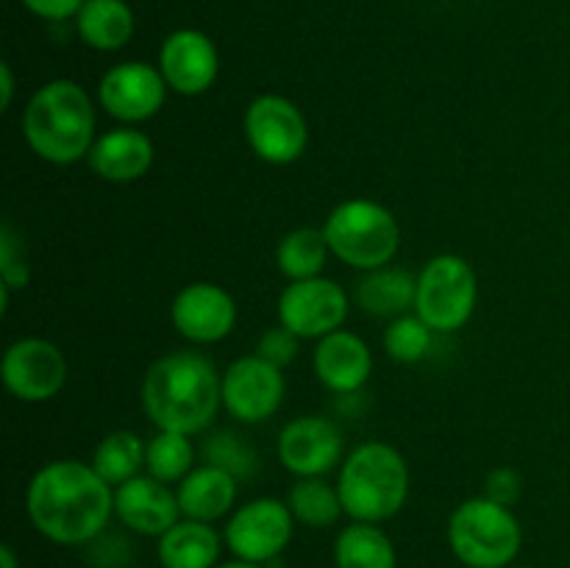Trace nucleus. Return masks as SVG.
<instances>
[{
  "label": "nucleus",
  "instance_id": "f257e3e1",
  "mask_svg": "<svg viewBox=\"0 0 570 568\" xmlns=\"http://www.w3.org/2000/svg\"><path fill=\"white\" fill-rule=\"evenodd\" d=\"M26 507L39 535L59 546H83L109 527L115 493L87 462L53 460L28 482Z\"/></svg>",
  "mask_w": 570,
  "mask_h": 568
},
{
  "label": "nucleus",
  "instance_id": "f03ea898",
  "mask_svg": "<svg viewBox=\"0 0 570 568\" xmlns=\"http://www.w3.org/2000/svg\"><path fill=\"white\" fill-rule=\"evenodd\" d=\"M223 404V376L209 356L173 351L148 368L142 382L145 415L165 432L198 434Z\"/></svg>",
  "mask_w": 570,
  "mask_h": 568
},
{
  "label": "nucleus",
  "instance_id": "7ed1b4c3",
  "mask_svg": "<svg viewBox=\"0 0 570 568\" xmlns=\"http://www.w3.org/2000/svg\"><path fill=\"white\" fill-rule=\"evenodd\" d=\"M22 134L39 159L72 165L95 145V109L87 89L70 78H56L31 95L22 115Z\"/></svg>",
  "mask_w": 570,
  "mask_h": 568
},
{
  "label": "nucleus",
  "instance_id": "20e7f679",
  "mask_svg": "<svg viewBox=\"0 0 570 568\" xmlns=\"http://www.w3.org/2000/svg\"><path fill=\"white\" fill-rule=\"evenodd\" d=\"M340 499L345 516L354 521L382 523L399 516L410 496V468L401 451L393 445L371 443L356 445L340 468Z\"/></svg>",
  "mask_w": 570,
  "mask_h": 568
},
{
  "label": "nucleus",
  "instance_id": "39448f33",
  "mask_svg": "<svg viewBox=\"0 0 570 568\" xmlns=\"http://www.w3.org/2000/svg\"><path fill=\"white\" fill-rule=\"evenodd\" d=\"M449 543L468 568H510L523 543V532L510 507L479 496L451 512Z\"/></svg>",
  "mask_w": 570,
  "mask_h": 568
},
{
  "label": "nucleus",
  "instance_id": "423d86ee",
  "mask_svg": "<svg viewBox=\"0 0 570 568\" xmlns=\"http://www.w3.org/2000/svg\"><path fill=\"white\" fill-rule=\"evenodd\" d=\"M323 234H326L332 254L356 271L384 267L399 254L401 245V228L393 212L365 198L334 206L332 215L326 217Z\"/></svg>",
  "mask_w": 570,
  "mask_h": 568
},
{
  "label": "nucleus",
  "instance_id": "0eeeda50",
  "mask_svg": "<svg viewBox=\"0 0 570 568\" xmlns=\"http://www.w3.org/2000/svg\"><path fill=\"white\" fill-rule=\"evenodd\" d=\"M476 273L462 256L440 254L426 262L417 276L415 315L432 332H456L471 321L476 310Z\"/></svg>",
  "mask_w": 570,
  "mask_h": 568
},
{
  "label": "nucleus",
  "instance_id": "6e6552de",
  "mask_svg": "<svg viewBox=\"0 0 570 568\" xmlns=\"http://www.w3.org/2000/svg\"><path fill=\"white\" fill-rule=\"evenodd\" d=\"M245 139L267 165H289L301 159L309 143V128L293 100L282 95H259L245 109Z\"/></svg>",
  "mask_w": 570,
  "mask_h": 568
},
{
  "label": "nucleus",
  "instance_id": "1a4fd4ad",
  "mask_svg": "<svg viewBox=\"0 0 570 568\" xmlns=\"http://www.w3.org/2000/svg\"><path fill=\"white\" fill-rule=\"evenodd\" d=\"M293 529L295 518L287 501L254 499L228 518L223 538L237 560L267 562L287 549Z\"/></svg>",
  "mask_w": 570,
  "mask_h": 568
},
{
  "label": "nucleus",
  "instance_id": "9d476101",
  "mask_svg": "<svg viewBox=\"0 0 570 568\" xmlns=\"http://www.w3.org/2000/svg\"><path fill=\"white\" fill-rule=\"evenodd\" d=\"M348 317V295L332 278H304L289 282L278 298V323L293 334L326 337L337 332Z\"/></svg>",
  "mask_w": 570,
  "mask_h": 568
},
{
  "label": "nucleus",
  "instance_id": "9b49d317",
  "mask_svg": "<svg viewBox=\"0 0 570 568\" xmlns=\"http://www.w3.org/2000/svg\"><path fill=\"white\" fill-rule=\"evenodd\" d=\"M0 376L14 399L37 404L53 399L65 388L67 360L50 340L22 337L6 349Z\"/></svg>",
  "mask_w": 570,
  "mask_h": 568
},
{
  "label": "nucleus",
  "instance_id": "f8f14e48",
  "mask_svg": "<svg viewBox=\"0 0 570 568\" xmlns=\"http://www.w3.org/2000/svg\"><path fill=\"white\" fill-rule=\"evenodd\" d=\"M284 401V373L259 354L239 356L223 373V407L243 423L271 418Z\"/></svg>",
  "mask_w": 570,
  "mask_h": 568
},
{
  "label": "nucleus",
  "instance_id": "ddd939ff",
  "mask_svg": "<svg viewBox=\"0 0 570 568\" xmlns=\"http://www.w3.org/2000/svg\"><path fill=\"white\" fill-rule=\"evenodd\" d=\"M167 81L148 61H122L106 70L98 84V100L120 123L150 120L161 109Z\"/></svg>",
  "mask_w": 570,
  "mask_h": 568
},
{
  "label": "nucleus",
  "instance_id": "4468645a",
  "mask_svg": "<svg viewBox=\"0 0 570 568\" xmlns=\"http://www.w3.org/2000/svg\"><path fill=\"white\" fill-rule=\"evenodd\" d=\"M343 457V432L323 415H301L278 434V460L298 479L323 477Z\"/></svg>",
  "mask_w": 570,
  "mask_h": 568
},
{
  "label": "nucleus",
  "instance_id": "2eb2a0df",
  "mask_svg": "<svg viewBox=\"0 0 570 568\" xmlns=\"http://www.w3.org/2000/svg\"><path fill=\"white\" fill-rule=\"evenodd\" d=\"M170 321L176 332L193 343H220L237 323V304L217 284L193 282L173 298Z\"/></svg>",
  "mask_w": 570,
  "mask_h": 568
},
{
  "label": "nucleus",
  "instance_id": "dca6fc26",
  "mask_svg": "<svg viewBox=\"0 0 570 568\" xmlns=\"http://www.w3.org/2000/svg\"><path fill=\"white\" fill-rule=\"evenodd\" d=\"M159 70L178 95H200L215 84L220 56L215 42L198 28H178L161 42Z\"/></svg>",
  "mask_w": 570,
  "mask_h": 568
},
{
  "label": "nucleus",
  "instance_id": "f3484780",
  "mask_svg": "<svg viewBox=\"0 0 570 568\" xmlns=\"http://www.w3.org/2000/svg\"><path fill=\"white\" fill-rule=\"evenodd\" d=\"M115 516L126 523L131 532L148 535V538H161L170 527L181 521V505L178 493L159 482L150 473L134 477L115 488Z\"/></svg>",
  "mask_w": 570,
  "mask_h": 568
},
{
  "label": "nucleus",
  "instance_id": "a211bd4d",
  "mask_svg": "<svg viewBox=\"0 0 570 568\" xmlns=\"http://www.w3.org/2000/svg\"><path fill=\"white\" fill-rule=\"evenodd\" d=\"M373 354L354 332H337L321 337L315 349V373L332 393H356L371 379Z\"/></svg>",
  "mask_w": 570,
  "mask_h": 568
},
{
  "label": "nucleus",
  "instance_id": "6ab92c4d",
  "mask_svg": "<svg viewBox=\"0 0 570 568\" xmlns=\"http://www.w3.org/2000/svg\"><path fill=\"white\" fill-rule=\"evenodd\" d=\"M154 165V143L148 134L137 128H115L104 137L95 139L89 150V167L98 173L104 182L128 184L142 178Z\"/></svg>",
  "mask_w": 570,
  "mask_h": 568
},
{
  "label": "nucleus",
  "instance_id": "aec40b11",
  "mask_svg": "<svg viewBox=\"0 0 570 568\" xmlns=\"http://www.w3.org/2000/svg\"><path fill=\"white\" fill-rule=\"evenodd\" d=\"M176 493L184 518L212 523L226 516L237 501V477L206 462L178 482Z\"/></svg>",
  "mask_w": 570,
  "mask_h": 568
},
{
  "label": "nucleus",
  "instance_id": "412c9836",
  "mask_svg": "<svg viewBox=\"0 0 570 568\" xmlns=\"http://www.w3.org/2000/svg\"><path fill=\"white\" fill-rule=\"evenodd\" d=\"M76 31L83 45L111 53L131 42L137 17L126 0H87L76 14Z\"/></svg>",
  "mask_w": 570,
  "mask_h": 568
},
{
  "label": "nucleus",
  "instance_id": "4be33fe9",
  "mask_svg": "<svg viewBox=\"0 0 570 568\" xmlns=\"http://www.w3.org/2000/svg\"><path fill=\"white\" fill-rule=\"evenodd\" d=\"M220 535L212 523L184 518L159 538L161 568H215L220 562Z\"/></svg>",
  "mask_w": 570,
  "mask_h": 568
},
{
  "label": "nucleus",
  "instance_id": "5701e85b",
  "mask_svg": "<svg viewBox=\"0 0 570 568\" xmlns=\"http://www.w3.org/2000/svg\"><path fill=\"white\" fill-rule=\"evenodd\" d=\"M417 278L401 267H376L356 284V304L371 317H401L415 306Z\"/></svg>",
  "mask_w": 570,
  "mask_h": 568
},
{
  "label": "nucleus",
  "instance_id": "b1692460",
  "mask_svg": "<svg viewBox=\"0 0 570 568\" xmlns=\"http://www.w3.org/2000/svg\"><path fill=\"white\" fill-rule=\"evenodd\" d=\"M337 568H399L393 540L379 523L354 521L334 540Z\"/></svg>",
  "mask_w": 570,
  "mask_h": 568
},
{
  "label": "nucleus",
  "instance_id": "393cba45",
  "mask_svg": "<svg viewBox=\"0 0 570 568\" xmlns=\"http://www.w3.org/2000/svg\"><path fill=\"white\" fill-rule=\"evenodd\" d=\"M328 239L323 228H295V232L284 234L282 243L276 248L278 271L289 278V282H304V278L321 276L326 267Z\"/></svg>",
  "mask_w": 570,
  "mask_h": 568
},
{
  "label": "nucleus",
  "instance_id": "a878e982",
  "mask_svg": "<svg viewBox=\"0 0 570 568\" xmlns=\"http://www.w3.org/2000/svg\"><path fill=\"white\" fill-rule=\"evenodd\" d=\"M287 507L293 512L295 521L306 523V527H332L340 516H343V499H340L337 484H328L321 477H306L289 488Z\"/></svg>",
  "mask_w": 570,
  "mask_h": 568
},
{
  "label": "nucleus",
  "instance_id": "bb28decb",
  "mask_svg": "<svg viewBox=\"0 0 570 568\" xmlns=\"http://www.w3.org/2000/svg\"><path fill=\"white\" fill-rule=\"evenodd\" d=\"M92 468L106 484H122L139 477L145 468V445L134 432H111L98 443L92 454Z\"/></svg>",
  "mask_w": 570,
  "mask_h": 568
},
{
  "label": "nucleus",
  "instance_id": "cd10ccee",
  "mask_svg": "<svg viewBox=\"0 0 570 568\" xmlns=\"http://www.w3.org/2000/svg\"><path fill=\"white\" fill-rule=\"evenodd\" d=\"M195 468V445L189 434L181 432H165L145 443V471L159 482H181L189 471Z\"/></svg>",
  "mask_w": 570,
  "mask_h": 568
},
{
  "label": "nucleus",
  "instance_id": "c85d7f7f",
  "mask_svg": "<svg viewBox=\"0 0 570 568\" xmlns=\"http://www.w3.org/2000/svg\"><path fill=\"white\" fill-rule=\"evenodd\" d=\"M429 349H432V329L417 315L393 317L390 326L384 329V351L390 354V360L401 362V365L423 360Z\"/></svg>",
  "mask_w": 570,
  "mask_h": 568
},
{
  "label": "nucleus",
  "instance_id": "c756f323",
  "mask_svg": "<svg viewBox=\"0 0 570 568\" xmlns=\"http://www.w3.org/2000/svg\"><path fill=\"white\" fill-rule=\"evenodd\" d=\"M206 460L212 466L223 468V471L234 473V477H250L256 471V454L239 434L234 432H217L212 434L206 443Z\"/></svg>",
  "mask_w": 570,
  "mask_h": 568
},
{
  "label": "nucleus",
  "instance_id": "7c9ffc66",
  "mask_svg": "<svg viewBox=\"0 0 570 568\" xmlns=\"http://www.w3.org/2000/svg\"><path fill=\"white\" fill-rule=\"evenodd\" d=\"M0 278L9 290L26 287L28 278H31V271H28L26 259V245H22V237L3 223L0 228Z\"/></svg>",
  "mask_w": 570,
  "mask_h": 568
},
{
  "label": "nucleus",
  "instance_id": "2f4dec72",
  "mask_svg": "<svg viewBox=\"0 0 570 568\" xmlns=\"http://www.w3.org/2000/svg\"><path fill=\"white\" fill-rule=\"evenodd\" d=\"M298 334H293L289 329H284L282 323H278V326L267 329V332L262 334L259 345H256V354H259L262 360L271 362V365L284 368L295 360V354H298Z\"/></svg>",
  "mask_w": 570,
  "mask_h": 568
},
{
  "label": "nucleus",
  "instance_id": "473e14b6",
  "mask_svg": "<svg viewBox=\"0 0 570 568\" xmlns=\"http://www.w3.org/2000/svg\"><path fill=\"white\" fill-rule=\"evenodd\" d=\"M521 473L512 471V468H495V471L488 473V482H484V496L504 507L515 505L521 499Z\"/></svg>",
  "mask_w": 570,
  "mask_h": 568
},
{
  "label": "nucleus",
  "instance_id": "72a5a7b5",
  "mask_svg": "<svg viewBox=\"0 0 570 568\" xmlns=\"http://www.w3.org/2000/svg\"><path fill=\"white\" fill-rule=\"evenodd\" d=\"M31 14L42 17V20H67V17H76L81 11V6L87 0H20Z\"/></svg>",
  "mask_w": 570,
  "mask_h": 568
},
{
  "label": "nucleus",
  "instance_id": "f704fd0d",
  "mask_svg": "<svg viewBox=\"0 0 570 568\" xmlns=\"http://www.w3.org/2000/svg\"><path fill=\"white\" fill-rule=\"evenodd\" d=\"M0 87H3V98H0V109H9L11 98H14V76H11L9 61L0 65Z\"/></svg>",
  "mask_w": 570,
  "mask_h": 568
},
{
  "label": "nucleus",
  "instance_id": "c9c22d12",
  "mask_svg": "<svg viewBox=\"0 0 570 568\" xmlns=\"http://www.w3.org/2000/svg\"><path fill=\"white\" fill-rule=\"evenodd\" d=\"M0 568H20V562H17V555L11 546H0Z\"/></svg>",
  "mask_w": 570,
  "mask_h": 568
},
{
  "label": "nucleus",
  "instance_id": "e433bc0d",
  "mask_svg": "<svg viewBox=\"0 0 570 568\" xmlns=\"http://www.w3.org/2000/svg\"><path fill=\"white\" fill-rule=\"evenodd\" d=\"M215 568H265V566H262V562H248V560H237V557H234V560H228V562H217Z\"/></svg>",
  "mask_w": 570,
  "mask_h": 568
},
{
  "label": "nucleus",
  "instance_id": "4c0bfd02",
  "mask_svg": "<svg viewBox=\"0 0 570 568\" xmlns=\"http://www.w3.org/2000/svg\"><path fill=\"white\" fill-rule=\"evenodd\" d=\"M510 568H529V566H510Z\"/></svg>",
  "mask_w": 570,
  "mask_h": 568
}]
</instances>
